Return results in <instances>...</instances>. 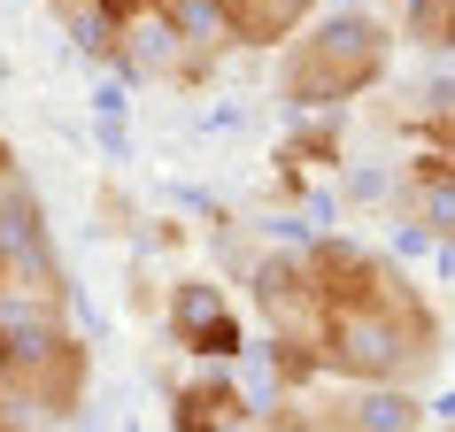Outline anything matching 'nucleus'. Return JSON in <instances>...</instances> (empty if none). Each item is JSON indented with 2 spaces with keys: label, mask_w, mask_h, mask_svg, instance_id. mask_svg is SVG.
<instances>
[{
  "label": "nucleus",
  "mask_w": 455,
  "mask_h": 432,
  "mask_svg": "<svg viewBox=\"0 0 455 432\" xmlns=\"http://www.w3.org/2000/svg\"><path fill=\"white\" fill-rule=\"evenodd\" d=\"M379 70H386V31L371 24L363 8H347V16H324V24L293 47L286 100H347V93H363Z\"/></svg>",
  "instance_id": "nucleus-1"
},
{
  "label": "nucleus",
  "mask_w": 455,
  "mask_h": 432,
  "mask_svg": "<svg viewBox=\"0 0 455 432\" xmlns=\"http://www.w3.org/2000/svg\"><path fill=\"white\" fill-rule=\"evenodd\" d=\"M170 332H178V348L186 356H201V363H232L247 348V332H240V316H232V301L216 286H170Z\"/></svg>",
  "instance_id": "nucleus-2"
},
{
  "label": "nucleus",
  "mask_w": 455,
  "mask_h": 432,
  "mask_svg": "<svg viewBox=\"0 0 455 432\" xmlns=\"http://www.w3.org/2000/svg\"><path fill=\"white\" fill-rule=\"evenodd\" d=\"M409 425H417V402L409 394H371L355 409V432H409Z\"/></svg>",
  "instance_id": "nucleus-3"
}]
</instances>
